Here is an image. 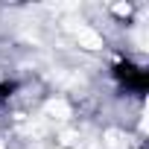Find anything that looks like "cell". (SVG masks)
<instances>
[{"label": "cell", "mask_w": 149, "mask_h": 149, "mask_svg": "<svg viewBox=\"0 0 149 149\" xmlns=\"http://www.w3.org/2000/svg\"><path fill=\"white\" fill-rule=\"evenodd\" d=\"M76 41H79L82 47H88V50H100V47H102V38H100L94 29H88V26H79V29H76Z\"/></svg>", "instance_id": "cell-1"}, {"label": "cell", "mask_w": 149, "mask_h": 149, "mask_svg": "<svg viewBox=\"0 0 149 149\" xmlns=\"http://www.w3.org/2000/svg\"><path fill=\"white\" fill-rule=\"evenodd\" d=\"M47 114H53L56 120H67V114H70V108L61 102V100H53L50 105H47Z\"/></svg>", "instance_id": "cell-2"}]
</instances>
